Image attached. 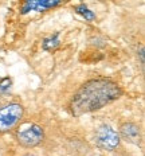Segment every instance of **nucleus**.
<instances>
[{
	"label": "nucleus",
	"instance_id": "nucleus-6",
	"mask_svg": "<svg viewBox=\"0 0 145 156\" xmlns=\"http://www.w3.org/2000/svg\"><path fill=\"white\" fill-rule=\"evenodd\" d=\"M120 139L132 143V144H138L141 140V131L140 126L134 122H124L120 126Z\"/></svg>",
	"mask_w": 145,
	"mask_h": 156
},
{
	"label": "nucleus",
	"instance_id": "nucleus-8",
	"mask_svg": "<svg viewBox=\"0 0 145 156\" xmlns=\"http://www.w3.org/2000/svg\"><path fill=\"white\" fill-rule=\"evenodd\" d=\"M74 9H75L77 14H79L81 16H83V18H85L86 20H89V22H91V20H94V19H95L94 12H93L86 4H78V5H75V7H74Z\"/></svg>",
	"mask_w": 145,
	"mask_h": 156
},
{
	"label": "nucleus",
	"instance_id": "nucleus-10",
	"mask_svg": "<svg viewBox=\"0 0 145 156\" xmlns=\"http://www.w3.org/2000/svg\"><path fill=\"white\" fill-rule=\"evenodd\" d=\"M140 57H141V65H144V48L140 50Z\"/></svg>",
	"mask_w": 145,
	"mask_h": 156
},
{
	"label": "nucleus",
	"instance_id": "nucleus-9",
	"mask_svg": "<svg viewBox=\"0 0 145 156\" xmlns=\"http://www.w3.org/2000/svg\"><path fill=\"white\" fill-rule=\"evenodd\" d=\"M9 86H11V80H9V77H5V78L0 80V90H2V92L8 90Z\"/></svg>",
	"mask_w": 145,
	"mask_h": 156
},
{
	"label": "nucleus",
	"instance_id": "nucleus-1",
	"mask_svg": "<svg viewBox=\"0 0 145 156\" xmlns=\"http://www.w3.org/2000/svg\"><path fill=\"white\" fill-rule=\"evenodd\" d=\"M122 96V89L109 78L89 80L73 96L69 108L75 117L102 109Z\"/></svg>",
	"mask_w": 145,
	"mask_h": 156
},
{
	"label": "nucleus",
	"instance_id": "nucleus-4",
	"mask_svg": "<svg viewBox=\"0 0 145 156\" xmlns=\"http://www.w3.org/2000/svg\"><path fill=\"white\" fill-rule=\"evenodd\" d=\"M95 141L102 149L114 151V149H117L118 145H120L121 139H120V135H118V132L116 131V129H113L110 125L104 124L97 129Z\"/></svg>",
	"mask_w": 145,
	"mask_h": 156
},
{
	"label": "nucleus",
	"instance_id": "nucleus-3",
	"mask_svg": "<svg viewBox=\"0 0 145 156\" xmlns=\"http://www.w3.org/2000/svg\"><path fill=\"white\" fill-rule=\"evenodd\" d=\"M24 108L18 102H12L0 108V132H7L16 126L23 117Z\"/></svg>",
	"mask_w": 145,
	"mask_h": 156
},
{
	"label": "nucleus",
	"instance_id": "nucleus-5",
	"mask_svg": "<svg viewBox=\"0 0 145 156\" xmlns=\"http://www.w3.org/2000/svg\"><path fill=\"white\" fill-rule=\"evenodd\" d=\"M62 4L59 0H28L24 2L20 7V14H27L30 11H36V12H43L47 9H51L54 7Z\"/></svg>",
	"mask_w": 145,
	"mask_h": 156
},
{
	"label": "nucleus",
	"instance_id": "nucleus-2",
	"mask_svg": "<svg viewBox=\"0 0 145 156\" xmlns=\"http://www.w3.org/2000/svg\"><path fill=\"white\" fill-rule=\"evenodd\" d=\"M44 139V132L42 126L34 122H24L16 131V140L26 148H34L39 145Z\"/></svg>",
	"mask_w": 145,
	"mask_h": 156
},
{
	"label": "nucleus",
	"instance_id": "nucleus-7",
	"mask_svg": "<svg viewBox=\"0 0 145 156\" xmlns=\"http://www.w3.org/2000/svg\"><path fill=\"white\" fill-rule=\"evenodd\" d=\"M59 34L58 32H55L54 35H51V37H48L46 38L43 41V43H42V47H43V50H46V51H54V50H57L58 47H59V44H60V42H59Z\"/></svg>",
	"mask_w": 145,
	"mask_h": 156
}]
</instances>
